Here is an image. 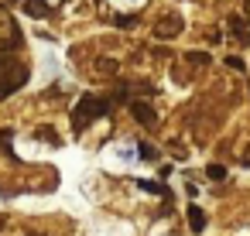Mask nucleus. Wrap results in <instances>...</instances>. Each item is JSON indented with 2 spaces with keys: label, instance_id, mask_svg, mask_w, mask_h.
Instances as JSON below:
<instances>
[{
  "label": "nucleus",
  "instance_id": "obj_1",
  "mask_svg": "<svg viewBox=\"0 0 250 236\" xmlns=\"http://www.w3.org/2000/svg\"><path fill=\"white\" fill-rule=\"evenodd\" d=\"M28 82V65L18 62L11 52H0V99H7Z\"/></svg>",
  "mask_w": 250,
  "mask_h": 236
},
{
  "label": "nucleus",
  "instance_id": "obj_2",
  "mask_svg": "<svg viewBox=\"0 0 250 236\" xmlns=\"http://www.w3.org/2000/svg\"><path fill=\"white\" fill-rule=\"evenodd\" d=\"M106 113H110V99L86 93V96L76 103V110H72V130H76V134H83L93 120H100V117H106Z\"/></svg>",
  "mask_w": 250,
  "mask_h": 236
},
{
  "label": "nucleus",
  "instance_id": "obj_3",
  "mask_svg": "<svg viewBox=\"0 0 250 236\" xmlns=\"http://www.w3.org/2000/svg\"><path fill=\"white\" fill-rule=\"evenodd\" d=\"M127 106H130V117H134L144 130H154V127H158V113H154L151 103H144V99H130Z\"/></svg>",
  "mask_w": 250,
  "mask_h": 236
},
{
  "label": "nucleus",
  "instance_id": "obj_4",
  "mask_svg": "<svg viewBox=\"0 0 250 236\" xmlns=\"http://www.w3.org/2000/svg\"><path fill=\"white\" fill-rule=\"evenodd\" d=\"M182 28H185L182 14H175V11H171V14L154 28V38H161V41H165V38H175V35H182Z\"/></svg>",
  "mask_w": 250,
  "mask_h": 236
},
{
  "label": "nucleus",
  "instance_id": "obj_5",
  "mask_svg": "<svg viewBox=\"0 0 250 236\" xmlns=\"http://www.w3.org/2000/svg\"><path fill=\"white\" fill-rule=\"evenodd\" d=\"M226 31L240 41V45H250V18H243V14H233L229 21H226Z\"/></svg>",
  "mask_w": 250,
  "mask_h": 236
},
{
  "label": "nucleus",
  "instance_id": "obj_6",
  "mask_svg": "<svg viewBox=\"0 0 250 236\" xmlns=\"http://www.w3.org/2000/svg\"><path fill=\"white\" fill-rule=\"evenodd\" d=\"M21 7H24V14L35 18V21L48 18V4H45V0H21Z\"/></svg>",
  "mask_w": 250,
  "mask_h": 236
},
{
  "label": "nucleus",
  "instance_id": "obj_7",
  "mask_svg": "<svg viewBox=\"0 0 250 236\" xmlns=\"http://www.w3.org/2000/svg\"><path fill=\"white\" fill-rule=\"evenodd\" d=\"M188 226H192L195 233H199V229L206 226V212H202L199 205H188Z\"/></svg>",
  "mask_w": 250,
  "mask_h": 236
},
{
  "label": "nucleus",
  "instance_id": "obj_8",
  "mask_svg": "<svg viewBox=\"0 0 250 236\" xmlns=\"http://www.w3.org/2000/svg\"><path fill=\"white\" fill-rule=\"evenodd\" d=\"M38 140H48L52 147H59V144H62V137H59L52 127H38Z\"/></svg>",
  "mask_w": 250,
  "mask_h": 236
},
{
  "label": "nucleus",
  "instance_id": "obj_9",
  "mask_svg": "<svg viewBox=\"0 0 250 236\" xmlns=\"http://www.w3.org/2000/svg\"><path fill=\"white\" fill-rule=\"evenodd\" d=\"M185 62L199 69V65H209V55H206V52H188V55H185Z\"/></svg>",
  "mask_w": 250,
  "mask_h": 236
},
{
  "label": "nucleus",
  "instance_id": "obj_10",
  "mask_svg": "<svg viewBox=\"0 0 250 236\" xmlns=\"http://www.w3.org/2000/svg\"><path fill=\"white\" fill-rule=\"evenodd\" d=\"M206 178H209V181H223V178H226V168H223V164H209V168H206Z\"/></svg>",
  "mask_w": 250,
  "mask_h": 236
},
{
  "label": "nucleus",
  "instance_id": "obj_11",
  "mask_svg": "<svg viewBox=\"0 0 250 236\" xmlns=\"http://www.w3.org/2000/svg\"><path fill=\"white\" fill-rule=\"evenodd\" d=\"M113 24H117V28H130V24H137V14H117Z\"/></svg>",
  "mask_w": 250,
  "mask_h": 236
},
{
  "label": "nucleus",
  "instance_id": "obj_12",
  "mask_svg": "<svg viewBox=\"0 0 250 236\" xmlns=\"http://www.w3.org/2000/svg\"><path fill=\"white\" fill-rule=\"evenodd\" d=\"M96 65H100V72H103V76H106V72H110V76L117 72V62H113V59H96Z\"/></svg>",
  "mask_w": 250,
  "mask_h": 236
},
{
  "label": "nucleus",
  "instance_id": "obj_13",
  "mask_svg": "<svg viewBox=\"0 0 250 236\" xmlns=\"http://www.w3.org/2000/svg\"><path fill=\"white\" fill-rule=\"evenodd\" d=\"M137 147H141V157H144V161H154V157H158V151H154L151 144H137Z\"/></svg>",
  "mask_w": 250,
  "mask_h": 236
},
{
  "label": "nucleus",
  "instance_id": "obj_14",
  "mask_svg": "<svg viewBox=\"0 0 250 236\" xmlns=\"http://www.w3.org/2000/svg\"><path fill=\"white\" fill-rule=\"evenodd\" d=\"M226 65H229V69H236V72H243V69H247V65H243V59H236V55H229V59H226Z\"/></svg>",
  "mask_w": 250,
  "mask_h": 236
},
{
  "label": "nucleus",
  "instance_id": "obj_15",
  "mask_svg": "<svg viewBox=\"0 0 250 236\" xmlns=\"http://www.w3.org/2000/svg\"><path fill=\"white\" fill-rule=\"evenodd\" d=\"M113 99H117V103H130V93H127V86H120V89L113 93Z\"/></svg>",
  "mask_w": 250,
  "mask_h": 236
},
{
  "label": "nucleus",
  "instance_id": "obj_16",
  "mask_svg": "<svg viewBox=\"0 0 250 236\" xmlns=\"http://www.w3.org/2000/svg\"><path fill=\"white\" fill-rule=\"evenodd\" d=\"M11 140V130H0V144H7Z\"/></svg>",
  "mask_w": 250,
  "mask_h": 236
},
{
  "label": "nucleus",
  "instance_id": "obj_17",
  "mask_svg": "<svg viewBox=\"0 0 250 236\" xmlns=\"http://www.w3.org/2000/svg\"><path fill=\"white\" fill-rule=\"evenodd\" d=\"M243 18H250V0H243Z\"/></svg>",
  "mask_w": 250,
  "mask_h": 236
},
{
  "label": "nucleus",
  "instance_id": "obj_18",
  "mask_svg": "<svg viewBox=\"0 0 250 236\" xmlns=\"http://www.w3.org/2000/svg\"><path fill=\"white\" fill-rule=\"evenodd\" d=\"M243 164H250V151H243Z\"/></svg>",
  "mask_w": 250,
  "mask_h": 236
},
{
  "label": "nucleus",
  "instance_id": "obj_19",
  "mask_svg": "<svg viewBox=\"0 0 250 236\" xmlns=\"http://www.w3.org/2000/svg\"><path fill=\"white\" fill-rule=\"evenodd\" d=\"M28 236H45V233H28Z\"/></svg>",
  "mask_w": 250,
  "mask_h": 236
}]
</instances>
